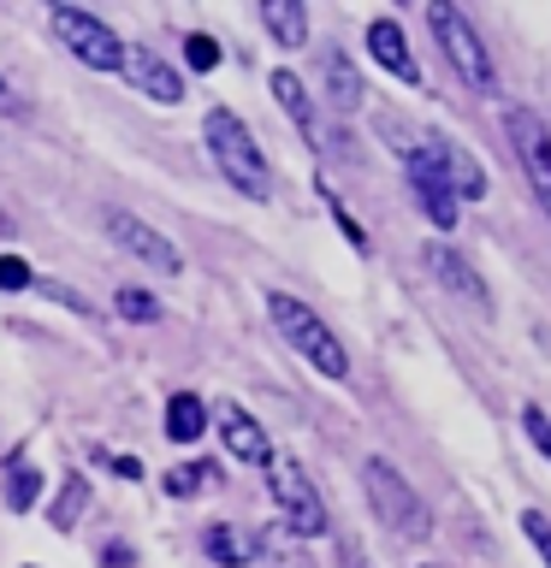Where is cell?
Returning <instances> with one entry per match:
<instances>
[{"label":"cell","mask_w":551,"mask_h":568,"mask_svg":"<svg viewBox=\"0 0 551 568\" xmlns=\"http://www.w3.org/2000/svg\"><path fill=\"white\" fill-rule=\"evenodd\" d=\"M368 53H373V60H380L398 83H409V89L421 83V65H415V53H409V42H403V24H398V18H373V24H368Z\"/></svg>","instance_id":"cell-12"},{"label":"cell","mask_w":551,"mask_h":568,"mask_svg":"<svg viewBox=\"0 0 551 568\" xmlns=\"http://www.w3.org/2000/svg\"><path fill=\"white\" fill-rule=\"evenodd\" d=\"M0 113H24V106H18V95H12V83L0 78Z\"/></svg>","instance_id":"cell-32"},{"label":"cell","mask_w":551,"mask_h":568,"mask_svg":"<svg viewBox=\"0 0 551 568\" xmlns=\"http://www.w3.org/2000/svg\"><path fill=\"white\" fill-rule=\"evenodd\" d=\"M522 433H528V444H533V450H540L545 462H551V415H545V408H522Z\"/></svg>","instance_id":"cell-26"},{"label":"cell","mask_w":551,"mask_h":568,"mask_svg":"<svg viewBox=\"0 0 551 568\" xmlns=\"http://www.w3.org/2000/svg\"><path fill=\"white\" fill-rule=\"evenodd\" d=\"M36 497H42V474H36V468H12L7 474V509L24 515V509H36Z\"/></svg>","instance_id":"cell-21"},{"label":"cell","mask_w":551,"mask_h":568,"mask_svg":"<svg viewBox=\"0 0 551 568\" xmlns=\"http://www.w3.org/2000/svg\"><path fill=\"white\" fill-rule=\"evenodd\" d=\"M522 532H528V545L540 550V562L551 568V515L545 509H522Z\"/></svg>","instance_id":"cell-24"},{"label":"cell","mask_w":551,"mask_h":568,"mask_svg":"<svg viewBox=\"0 0 551 568\" xmlns=\"http://www.w3.org/2000/svg\"><path fill=\"white\" fill-rule=\"evenodd\" d=\"M184 60H190V71H213L220 65V42L208 30H196V36H184Z\"/></svg>","instance_id":"cell-25"},{"label":"cell","mask_w":551,"mask_h":568,"mask_svg":"<svg viewBox=\"0 0 551 568\" xmlns=\"http://www.w3.org/2000/svg\"><path fill=\"white\" fill-rule=\"evenodd\" d=\"M213 420H220V438H226V450L238 462H249V468H267V462H273V438H267V426L249 415V408L220 403V408H213Z\"/></svg>","instance_id":"cell-10"},{"label":"cell","mask_w":551,"mask_h":568,"mask_svg":"<svg viewBox=\"0 0 551 568\" xmlns=\"http://www.w3.org/2000/svg\"><path fill=\"white\" fill-rule=\"evenodd\" d=\"M261 24L279 48H302L309 42V7L302 0H261Z\"/></svg>","instance_id":"cell-14"},{"label":"cell","mask_w":551,"mask_h":568,"mask_svg":"<svg viewBox=\"0 0 551 568\" xmlns=\"http://www.w3.org/2000/svg\"><path fill=\"white\" fill-rule=\"evenodd\" d=\"M256 562H267V568H314L302 550H291V545H273V539H256Z\"/></svg>","instance_id":"cell-27"},{"label":"cell","mask_w":551,"mask_h":568,"mask_svg":"<svg viewBox=\"0 0 551 568\" xmlns=\"http://www.w3.org/2000/svg\"><path fill=\"white\" fill-rule=\"evenodd\" d=\"M30 568H36V562H30Z\"/></svg>","instance_id":"cell-34"},{"label":"cell","mask_w":551,"mask_h":568,"mask_svg":"<svg viewBox=\"0 0 551 568\" xmlns=\"http://www.w3.org/2000/svg\"><path fill=\"white\" fill-rule=\"evenodd\" d=\"M362 491H368L373 515H380V521L398 532V539L421 545L427 532H433V509H427V497L409 486V479L391 468L385 456H368V462H362Z\"/></svg>","instance_id":"cell-3"},{"label":"cell","mask_w":551,"mask_h":568,"mask_svg":"<svg viewBox=\"0 0 551 568\" xmlns=\"http://www.w3.org/2000/svg\"><path fill=\"white\" fill-rule=\"evenodd\" d=\"M427 266H433L439 284H444V291H457L462 302H480V308L492 302V296H487V284H480V273L469 266V255H457L451 243H427Z\"/></svg>","instance_id":"cell-13"},{"label":"cell","mask_w":551,"mask_h":568,"mask_svg":"<svg viewBox=\"0 0 551 568\" xmlns=\"http://www.w3.org/2000/svg\"><path fill=\"white\" fill-rule=\"evenodd\" d=\"M403 166L421 172V178H433L439 190H451L457 207H462V202H487V172H480L474 154L462 149V142H451V136H421V142H409V149H403Z\"/></svg>","instance_id":"cell-4"},{"label":"cell","mask_w":551,"mask_h":568,"mask_svg":"<svg viewBox=\"0 0 551 568\" xmlns=\"http://www.w3.org/2000/svg\"><path fill=\"white\" fill-rule=\"evenodd\" d=\"M273 101L302 124V131H314V101H309V89H302L297 71H273Z\"/></svg>","instance_id":"cell-20"},{"label":"cell","mask_w":551,"mask_h":568,"mask_svg":"<svg viewBox=\"0 0 551 568\" xmlns=\"http://www.w3.org/2000/svg\"><path fill=\"white\" fill-rule=\"evenodd\" d=\"M267 314H273L279 337H284V344H291L314 373H327V379H350V355H344V344H338V332H332L302 296L267 291Z\"/></svg>","instance_id":"cell-2"},{"label":"cell","mask_w":551,"mask_h":568,"mask_svg":"<svg viewBox=\"0 0 551 568\" xmlns=\"http://www.w3.org/2000/svg\"><path fill=\"white\" fill-rule=\"evenodd\" d=\"M320 71H327V89H332V101L344 106V113H355V106H362V78H355V65L344 60V53H327V60H320Z\"/></svg>","instance_id":"cell-19"},{"label":"cell","mask_w":551,"mask_h":568,"mask_svg":"<svg viewBox=\"0 0 551 568\" xmlns=\"http://www.w3.org/2000/svg\"><path fill=\"white\" fill-rule=\"evenodd\" d=\"M107 237H113L131 261H142V266H154L160 278H178L184 273V255H178V243L167 237L160 225H149V220H137V213H124V207H107Z\"/></svg>","instance_id":"cell-7"},{"label":"cell","mask_w":551,"mask_h":568,"mask_svg":"<svg viewBox=\"0 0 551 568\" xmlns=\"http://www.w3.org/2000/svg\"><path fill=\"white\" fill-rule=\"evenodd\" d=\"M202 142H208L213 166L226 172L231 190H243L249 202H267V195H273V166H267L261 142L249 136V124L231 113V106H213V113L202 119Z\"/></svg>","instance_id":"cell-1"},{"label":"cell","mask_w":551,"mask_h":568,"mask_svg":"<svg viewBox=\"0 0 551 568\" xmlns=\"http://www.w3.org/2000/svg\"><path fill=\"white\" fill-rule=\"evenodd\" d=\"M101 562H113V568H124V562H131V545H101Z\"/></svg>","instance_id":"cell-31"},{"label":"cell","mask_w":551,"mask_h":568,"mask_svg":"<svg viewBox=\"0 0 551 568\" xmlns=\"http://www.w3.org/2000/svg\"><path fill=\"white\" fill-rule=\"evenodd\" d=\"M208 433V403L196 390H172L167 397V438L172 444H196Z\"/></svg>","instance_id":"cell-15"},{"label":"cell","mask_w":551,"mask_h":568,"mask_svg":"<svg viewBox=\"0 0 551 568\" xmlns=\"http://www.w3.org/2000/svg\"><path fill=\"white\" fill-rule=\"evenodd\" d=\"M113 308H119L124 320H137V326H149V320H160V302H154L149 291H119V296H113Z\"/></svg>","instance_id":"cell-23"},{"label":"cell","mask_w":551,"mask_h":568,"mask_svg":"<svg viewBox=\"0 0 551 568\" xmlns=\"http://www.w3.org/2000/svg\"><path fill=\"white\" fill-rule=\"evenodd\" d=\"M267 486H273L279 497V509H284V527L297 532V539H320L327 532V504H320V491H314V479L297 468V462H267Z\"/></svg>","instance_id":"cell-8"},{"label":"cell","mask_w":551,"mask_h":568,"mask_svg":"<svg viewBox=\"0 0 551 568\" xmlns=\"http://www.w3.org/2000/svg\"><path fill=\"white\" fill-rule=\"evenodd\" d=\"M119 71H124V78H131L149 101H160V106H178V101H184V78H178V71L160 60L154 48H124V53H119Z\"/></svg>","instance_id":"cell-11"},{"label":"cell","mask_w":551,"mask_h":568,"mask_svg":"<svg viewBox=\"0 0 551 568\" xmlns=\"http://www.w3.org/2000/svg\"><path fill=\"white\" fill-rule=\"evenodd\" d=\"M415 568H439V562H415Z\"/></svg>","instance_id":"cell-33"},{"label":"cell","mask_w":551,"mask_h":568,"mask_svg":"<svg viewBox=\"0 0 551 568\" xmlns=\"http://www.w3.org/2000/svg\"><path fill=\"white\" fill-rule=\"evenodd\" d=\"M320 202L332 207V220H338V231H344V237H350V248H355V255H368V237H362V225H355L350 213H344V202H338L332 190H320Z\"/></svg>","instance_id":"cell-29"},{"label":"cell","mask_w":551,"mask_h":568,"mask_svg":"<svg viewBox=\"0 0 551 568\" xmlns=\"http://www.w3.org/2000/svg\"><path fill=\"white\" fill-rule=\"evenodd\" d=\"M89 509V479L83 474H66V486H60V497L48 504V527L53 532H71L78 527V515Z\"/></svg>","instance_id":"cell-17"},{"label":"cell","mask_w":551,"mask_h":568,"mask_svg":"<svg viewBox=\"0 0 551 568\" xmlns=\"http://www.w3.org/2000/svg\"><path fill=\"white\" fill-rule=\"evenodd\" d=\"M202 550H208L220 568H249V562H256V532H238V527L213 521V527L202 532Z\"/></svg>","instance_id":"cell-16"},{"label":"cell","mask_w":551,"mask_h":568,"mask_svg":"<svg viewBox=\"0 0 551 568\" xmlns=\"http://www.w3.org/2000/svg\"><path fill=\"white\" fill-rule=\"evenodd\" d=\"M48 30L60 36V48H66L78 65H89V71H119L124 42L101 24L96 12H83V7H53V12H48Z\"/></svg>","instance_id":"cell-6"},{"label":"cell","mask_w":551,"mask_h":568,"mask_svg":"<svg viewBox=\"0 0 551 568\" xmlns=\"http://www.w3.org/2000/svg\"><path fill=\"white\" fill-rule=\"evenodd\" d=\"M30 284H36V273H30V261L24 255H0V291H30Z\"/></svg>","instance_id":"cell-28"},{"label":"cell","mask_w":551,"mask_h":568,"mask_svg":"<svg viewBox=\"0 0 551 568\" xmlns=\"http://www.w3.org/2000/svg\"><path fill=\"white\" fill-rule=\"evenodd\" d=\"M208 474H213V462H178V468H167V491L172 497H190V491L208 486Z\"/></svg>","instance_id":"cell-22"},{"label":"cell","mask_w":551,"mask_h":568,"mask_svg":"<svg viewBox=\"0 0 551 568\" xmlns=\"http://www.w3.org/2000/svg\"><path fill=\"white\" fill-rule=\"evenodd\" d=\"M504 131H510V149H515V160H522L533 195L551 207V131L528 113V106H510V113H504Z\"/></svg>","instance_id":"cell-9"},{"label":"cell","mask_w":551,"mask_h":568,"mask_svg":"<svg viewBox=\"0 0 551 568\" xmlns=\"http://www.w3.org/2000/svg\"><path fill=\"white\" fill-rule=\"evenodd\" d=\"M427 30L439 36V48H444V60L457 65V78L469 83L474 95H492V89H498L492 53H487V42H480L474 24L451 7V0H433V7H427Z\"/></svg>","instance_id":"cell-5"},{"label":"cell","mask_w":551,"mask_h":568,"mask_svg":"<svg viewBox=\"0 0 551 568\" xmlns=\"http://www.w3.org/2000/svg\"><path fill=\"white\" fill-rule=\"evenodd\" d=\"M409 190H415L421 213H427L439 231H457V195H451V190H439L433 178H421V172H409Z\"/></svg>","instance_id":"cell-18"},{"label":"cell","mask_w":551,"mask_h":568,"mask_svg":"<svg viewBox=\"0 0 551 568\" xmlns=\"http://www.w3.org/2000/svg\"><path fill=\"white\" fill-rule=\"evenodd\" d=\"M338 568H373L368 550H362V539H350V532L338 539Z\"/></svg>","instance_id":"cell-30"}]
</instances>
